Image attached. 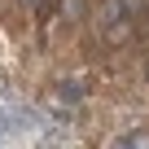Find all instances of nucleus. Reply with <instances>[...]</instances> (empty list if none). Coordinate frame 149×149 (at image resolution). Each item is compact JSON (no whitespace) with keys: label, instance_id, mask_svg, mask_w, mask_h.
Returning a JSON list of instances; mask_svg holds the SVG:
<instances>
[{"label":"nucleus","instance_id":"f257e3e1","mask_svg":"<svg viewBox=\"0 0 149 149\" xmlns=\"http://www.w3.org/2000/svg\"><path fill=\"white\" fill-rule=\"evenodd\" d=\"M26 5H35V0H26Z\"/></svg>","mask_w":149,"mask_h":149}]
</instances>
